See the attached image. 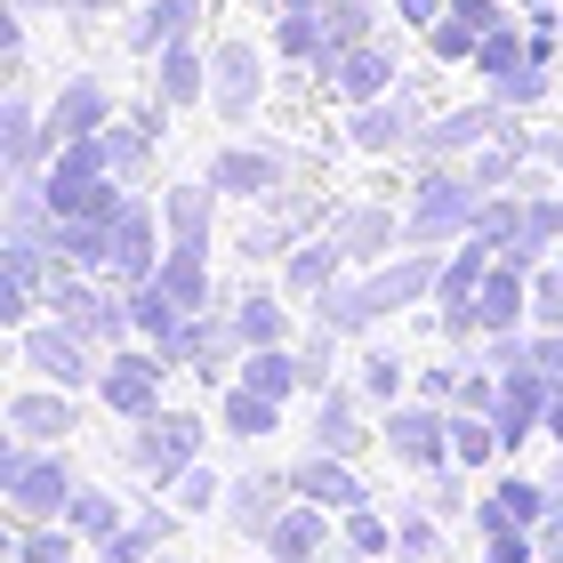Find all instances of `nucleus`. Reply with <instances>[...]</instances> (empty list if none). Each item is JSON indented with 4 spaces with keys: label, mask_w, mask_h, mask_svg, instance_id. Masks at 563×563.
Returning <instances> with one entry per match:
<instances>
[{
    "label": "nucleus",
    "mask_w": 563,
    "mask_h": 563,
    "mask_svg": "<svg viewBox=\"0 0 563 563\" xmlns=\"http://www.w3.org/2000/svg\"><path fill=\"white\" fill-rule=\"evenodd\" d=\"M483 194L467 169H427L419 177V194H411V210H402V242L411 250H443V242H467L475 225H483Z\"/></svg>",
    "instance_id": "1"
},
{
    "label": "nucleus",
    "mask_w": 563,
    "mask_h": 563,
    "mask_svg": "<svg viewBox=\"0 0 563 563\" xmlns=\"http://www.w3.org/2000/svg\"><path fill=\"white\" fill-rule=\"evenodd\" d=\"M0 483H9V507L24 523H48V516L65 523L73 492H81L65 459H33V443H16V434H9V451H0Z\"/></svg>",
    "instance_id": "2"
},
{
    "label": "nucleus",
    "mask_w": 563,
    "mask_h": 563,
    "mask_svg": "<svg viewBox=\"0 0 563 563\" xmlns=\"http://www.w3.org/2000/svg\"><path fill=\"white\" fill-rule=\"evenodd\" d=\"M89 346H97V339H81V330H73L65 314H57V322H24V330H16V354H24V363H33L41 378H57V387H97V371H106V363H97Z\"/></svg>",
    "instance_id": "3"
},
{
    "label": "nucleus",
    "mask_w": 563,
    "mask_h": 563,
    "mask_svg": "<svg viewBox=\"0 0 563 563\" xmlns=\"http://www.w3.org/2000/svg\"><path fill=\"white\" fill-rule=\"evenodd\" d=\"M201 459V419H177V411H153L130 427V467L145 483H177Z\"/></svg>",
    "instance_id": "4"
},
{
    "label": "nucleus",
    "mask_w": 563,
    "mask_h": 563,
    "mask_svg": "<svg viewBox=\"0 0 563 563\" xmlns=\"http://www.w3.org/2000/svg\"><path fill=\"white\" fill-rule=\"evenodd\" d=\"M48 306H57V314L81 330V339H130V298H106L81 266L48 282Z\"/></svg>",
    "instance_id": "5"
},
{
    "label": "nucleus",
    "mask_w": 563,
    "mask_h": 563,
    "mask_svg": "<svg viewBox=\"0 0 563 563\" xmlns=\"http://www.w3.org/2000/svg\"><path fill=\"white\" fill-rule=\"evenodd\" d=\"M548 395H555V378H548L540 363L499 371V411H492V427H499V451H516L531 427H548Z\"/></svg>",
    "instance_id": "6"
},
{
    "label": "nucleus",
    "mask_w": 563,
    "mask_h": 563,
    "mask_svg": "<svg viewBox=\"0 0 563 563\" xmlns=\"http://www.w3.org/2000/svg\"><path fill=\"white\" fill-rule=\"evenodd\" d=\"M97 395H106L113 419H153L162 411V354H113L106 371H97Z\"/></svg>",
    "instance_id": "7"
},
{
    "label": "nucleus",
    "mask_w": 563,
    "mask_h": 563,
    "mask_svg": "<svg viewBox=\"0 0 563 563\" xmlns=\"http://www.w3.org/2000/svg\"><path fill=\"white\" fill-rule=\"evenodd\" d=\"M387 451L402 459V467H419V475H434L451 459V419L434 411V395L427 402H402V411H387Z\"/></svg>",
    "instance_id": "8"
},
{
    "label": "nucleus",
    "mask_w": 563,
    "mask_h": 563,
    "mask_svg": "<svg viewBox=\"0 0 563 563\" xmlns=\"http://www.w3.org/2000/svg\"><path fill=\"white\" fill-rule=\"evenodd\" d=\"M507 121H516V106H467V113H443V121H427V130L411 137L419 162H451V153H475L483 137H507Z\"/></svg>",
    "instance_id": "9"
},
{
    "label": "nucleus",
    "mask_w": 563,
    "mask_h": 563,
    "mask_svg": "<svg viewBox=\"0 0 563 563\" xmlns=\"http://www.w3.org/2000/svg\"><path fill=\"white\" fill-rule=\"evenodd\" d=\"M162 242H169L162 210L121 201V218H113V274H121V282H153V274H162Z\"/></svg>",
    "instance_id": "10"
},
{
    "label": "nucleus",
    "mask_w": 563,
    "mask_h": 563,
    "mask_svg": "<svg viewBox=\"0 0 563 563\" xmlns=\"http://www.w3.org/2000/svg\"><path fill=\"white\" fill-rule=\"evenodd\" d=\"M73 427H81V411H73V387H57V378L9 402V434H16V443H33V451L41 443H65Z\"/></svg>",
    "instance_id": "11"
},
{
    "label": "nucleus",
    "mask_w": 563,
    "mask_h": 563,
    "mask_svg": "<svg viewBox=\"0 0 563 563\" xmlns=\"http://www.w3.org/2000/svg\"><path fill=\"white\" fill-rule=\"evenodd\" d=\"M258 81H266V73H258V48H250V41H225L218 57H210V106H218L225 121H250V113H258Z\"/></svg>",
    "instance_id": "12"
},
{
    "label": "nucleus",
    "mask_w": 563,
    "mask_h": 563,
    "mask_svg": "<svg viewBox=\"0 0 563 563\" xmlns=\"http://www.w3.org/2000/svg\"><path fill=\"white\" fill-rule=\"evenodd\" d=\"M290 483H298V499L330 507V516H354V507H371L363 475H354L339 451H314V459H298V467H290Z\"/></svg>",
    "instance_id": "13"
},
{
    "label": "nucleus",
    "mask_w": 563,
    "mask_h": 563,
    "mask_svg": "<svg viewBox=\"0 0 563 563\" xmlns=\"http://www.w3.org/2000/svg\"><path fill=\"white\" fill-rule=\"evenodd\" d=\"M322 548H330V507H314V499L282 507L266 523V555L274 563H322Z\"/></svg>",
    "instance_id": "14"
},
{
    "label": "nucleus",
    "mask_w": 563,
    "mask_h": 563,
    "mask_svg": "<svg viewBox=\"0 0 563 563\" xmlns=\"http://www.w3.org/2000/svg\"><path fill=\"white\" fill-rule=\"evenodd\" d=\"M106 130H113V97L97 89L89 73H81V81H65L57 106H48V137L65 145V137H106Z\"/></svg>",
    "instance_id": "15"
},
{
    "label": "nucleus",
    "mask_w": 563,
    "mask_h": 563,
    "mask_svg": "<svg viewBox=\"0 0 563 563\" xmlns=\"http://www.w3.org/2000/svg\"><path fill=\"white\" fill-rule=\"evenodd\" d=\"M162 225H169V250H201V258H210L218 186H169V194H162Z\"/></svg>",
    "instance_id": "16"
},
{
    "label": "nucleus",
    "mask_w": 563,
    "mask_h": 563,
    "mask_svg": "<svg viewBox=\"0 0 563 563\" xmlns=\"http://www.w3.org/2000/svg\"><path fill=\"white\" fill-rule=\"evenodd\" d=\"M523 298H531V266L499 250V266L483 274V290H475V314H483V330H492V339H499V330H516V322H523Z\"/></svg>",
    "instance_id": "17"
},
{
    "label": "nucleus",
    "mask_w": 563,
    "mask_h": 563,
    "mask_svg": "<svg viewBox=\"0 0 563 563\" xmlns=\"http://www.w3.org/2000/svg\"><path fill=\"white\" fill-rule=\"evenodd\" d=\"M371 290H378V306H411V298H427V290H443V266H434V250H411L402 242V258H387V266H371Z\"/></svg>",
    "instance_id": "18"
},
{
    "label": "nucleus",
    "mask_w": 563,
    "mask_h": 563,
    "mask_svg": "<svg viewBox=\"0 0 563 563\" xmlns=\"http://www.w3.org/2000/svg\"><path fill=\"white\" fill-rule=\"evenodd\" d=\"M33 298H41V242H9L0 250V322L24 330L33 322Z\"/></svg>",
    "instance_id": "19"
},
{
    "label": "nucleus",
    "mask_w": 563,
    "mask_h": 563,
    "mask_svg": "<svg viewBox=\"0 0 563 563\" xmlns=\"http://www.w3.org/2000/svg\"><path fill=\"white\" fill-rule=\"evenodd\" d=\"M419 130H427V121H419V97H387V106H363V113H354V145H363V153H402Z\"/></svg>",
    "instance_id": "20"
},
{
    "label": "nucleus",
    "mask_w": 563,
    "mask_h": 563,
    "mask_svg": "<svg viewBox=\"0 0 563 563\" xmlns=\"http://www.w3.org/2000/svg\"><path fill=\"white\" fill-rule=\"evenodd\" d=\"M210 186L218 194H274L282 186V153L274 145H225L210 162Z\"/></svg>",
    "instance_id": "21"
},
{
    "label": "nucleus",
    "mask_w": 563,
    "mask_h": 563,
    "mask_svg": "<svg viewBox=\"0 0 563 563\" xmlns=\"http://www.w3.org/2000/svg\"><path fill=\"white\" fill-rule=\"evenodd\" d=\"M346 250V258H387V250L402 242V218L387 210V201H354V210L339 218V234H330Z\"/></svg>",
    "instance_id": "22"
},
{
    "label": "nucleus",
    "mask_w": 563,
    "mask_h": 563,
    "mask_svg": "<svg viewBox=\"0 0 563 563\" xmlns=\"http://www.w3.org/2000/svg\"><path fill=\"white\" fill-rule=\"evenodd\" d=\"M290 492H298L290 475H242V483H225V516L266 540V523L282 516V507H290Z\"/></svg>",
    "instance_id": "23"
},
{
    "label": "nucleus",
    "mask_w": 563,
    "mask_h": 563,
    "mask_svg": "<svg viewBox=\"0 0 563 563\" xmlns=\"http://www.w3.org/2000/svg\"><path fill=\"white\" fill-rule=\"evenodd\" d=\"M322 81L339 89V97H378L395 81V57L378 41H363V48H339V57H322Z\"/></svg>",
    "instance_id": "24"
},
{
    "label": "nucleus",
    "mask_w": 563,
    "mask_h": 563,
    "mask_svg": "<svg viewBox=\"0 0 563 563\" xmlns=\"http://www.w3.org/2000/svg\"><path fill=\"white\" fill-rule=\"evenodd\" d=\"M387 306H378V290H371V274L363 282H330V290L314 298V330H339V339H354V330H371Z\"/></svg>",
    "instance_id": "25"
},
{
    "label": "nucleus",
    "mask_w": 563,
    "mask_h": 563,
    "mask_svg": "<svg viewBox=\"0 0 563 563\" xmlns=\"http://www.w3.org/2000/svg\"><path fill=\"white\" fill-rule=\"evenodd\" d=\"M194 24H201V0H153V9L130 16V48L137 57H162L169 41H194Z\"/></svg>",
    "instance_id": "26"
},
{
    "label": "nucleus",
    "mask_w": 563,
    "mask_h": 563,
    "mask_svg": "<svg viewBox=\"0 0 563 563\" xmlns=\"http://www.w3.org/2000/svg\"><path fill=\"white\" fill-rule=\"evenodd\" d=\"M0 145H9V177H33L48 153H57V137L33 130V106H24V97H0Z\"/></svg>",
    "instance_id": "27"
},
{
    "label": "nucleus",
    "mask_w": 563,
    "mask_h": 563,
    "mask_svg": "<svg viewBox=\"0 0 563 563\" xmlns=\"http://www.w3.org/2000/svg\"><path fill=\"white\" fill-rule=\"evenodd\" d=\"M314 451H339V459L363 451V402H354L346 387H322V411H314Z\"/></svg>",
    "instance_id": "28"
},
{
    "label": "nucleus",
    "mask_w": 563,
    "mask_h": 563,
    "mask_svg": "<svg viewBox=\"0 0 563 563\" xmlns=\"http://www.w3.org/2000/svg\"><path fill=\"white\" fill-rule=\"evenodd\" d=\"M130 330H137V339H153V346H169L177 330H186V306H177L162 282H130Z\"/></svg>",
    "instance_id": "29"
},
{
    "label": "nucleus",
    "mask_w": 563,
    "mask_h": 563,
    "mask_svg": "<svg viewBox=\"0 0 563 563\" xmlns=\"http://www.w3.org/2000/svg\"><path fill=\"white\" fill-rule=\"evenodd\" d=\"M242 387L290 402V395L306 387V371H298V354H282V346H250V354H242Z\"/></svg>",
    "instance_id": "30"
},
{
    "label": "nucleus",
    "mask_w": 563,
    "mask_h": 563,
    "mask_svg": "<svg viewBox=\"0 0 563 563\" xmlns=\"http://www.w3.org/2000/svg\"><path fill=\"white\" fill-rule=\"evenodd\" d=\"M210 89V57H194V41H169L162 48V106H194Z\"/></svg>",
    "instance_id": "31"
},
{
    "label": "nucleus",
    "mask_w": 563,
    "mask_h": 563,
    "mask_svg": "<svg viewBox=\"0 0 563 563\" xmlns=\"http://www.w3.org/2000/svg\"><path fill=\"white\" fill-rule=\"evenodd\" d=\"M153 282H162V290L186 306V314H201V306H210V258H201V250H169Z\"/></svg>",
    "instance_id": "32"
},
{
    "label": "nucleus",
    "mask_w": 563,
    "mask_h": 563,
    "mask_svg": "<svg viewBox=\"0 0 563 563\" xmlns=\"http://www.w3.org/2000/svg\"><path fill=\"white\" fill-rule=\"evenodd\" d=\"M339 266H346V250H339V242H306V250H290L282 282H290V290H306V298H322L330 282H339Z\"/></svg>",
    "instance_id": "33"
},
{
    "label": "nucleus",
    "mask_w": 563,
    "mask_h": 563,
    "mask_svg": "<svg viewBox=\"0 0 563 563\" xmlns=\"http://www.w3.org/2000/svg\"><path fill=\"white\" fill-rule=\"evenodd\" d=\"M274 427H282V402H274V395H258V387H242V378H234V395H225V434L258 443V434H274Z\"/></svg>",
    "instance_id": "34"
},
{
    "label": "nucleus",
    "mask_w": 563,
    "mask_h": 563,
    "mask_svg": "<svg viewBox=\"0 0 563 563\" xmlns=\"http://www.w3.org/2000/svg\"><path fill=\"white\" fill-rule=\"evenodd\" d=\"M169 531H177V516H169V507H153V516H137V523H121L113 540H106V563H145L153 548L169 540Z\"/></svg>",
    "instance_id": "35"
},
{
    "label": "nucleus",
    "mask_w": 563,
    "mask_h": 563,
    "mask_svg": "<svg viewBox=\"0 0 563 563\" xmlns=\"http://www.w3.org/2000/svg\"><path fill=\"white\" fill-rule=\"evenodd\" d=\"M234 330H242V346H282L290 314H282V298H274V290H250V298L234 306Z\"/></svg>",
    "instance_id": "36"
},
{
    "label": "nucleus",
    "mask_w": 563,
    "mask_h": 563,
    "mask_svg": "<svg viewBox=\"0 0 563 563\" xmlns=\"http://www.w3.org/2000/svg\"><path fill=\"white\" fill-rule=\"evenodd\" d=\"M65 531H73V540H113V531H121V507L81 483V492H73V507H65Z\"/></svg>",
    "instance_id": "37"
},
{
    "label": "nucleus",
    "mask_w": 563,
    "mask_h": 563,
    "mask_svg": "<svg viewBox=\"0 0 563 563\" xmlns=\"http://www.w3.org/2000/svg\"><path fill=\"white\" fill-rule=\"evenodd\" d=\"M451 459H459V467H483V459H499V427H492V411H459V419H451Z\"/></svg>",
    "instance_id": "38"
},
{
    "label": "nucleus",
    "mask_w": 563,
    "mask_h": 563,
    "mask_svg": "<svg viewBox=\"0 0 563 563\" xmlns=\"http://www.w3.org/2000/svg\"><path fill=\"white\" fill-rule=\"evenodd\" d=\"M322 33H330L322 57H339V48H363V41H371V0H322Z\"/></svg>",
    "instance_id": "39"
},
{
    "label": "nucleus",
    "mask_w": 563,
    "mask_h": 563,
    "mask_svg": "<svg viewBox=\"0 0 563 563\" xmlns=\"http://www.w3.org/2000/svg\"><path fill=\"white\" fill-rule=\"evenodd\" d=\"M475 65L492 73V81H507V73H523V65H531V33H516V24H499V33H483Z\"/></svg>",
    "instance_id": "40"
},
{
    "label": "nucleus",
    "mask_w": 563,
    "mask_h": 563,
    "mask_svg": "<svg viewBox=\"0 0 563 563\" xmlns=\"http://www.w3.org/2000/svg\"><path fill=\"white\" fill-rule=\"evenodd\" d=\"M499 507H507V516H516V523H531V531H540L548 516H555V483H548V492H540V483H523V475H507L499 483V492H492Z\"/></svg>",
    "instance_id": "41"
},
{
    "label": "nucleus",
    "mask_w": 563,
    "mask_h": 563,
    "mask_svg": "<svg viewBox=\"0 0 563 563\" xmlns=\"http://www.w3.org/2000/svg\"><path fill=\"white\" fill-rule=\"evenodd\" d=\"M97 145H106V162H113V177H137V169L153 162V130H137V121H130V130H121V121H113V130L97 137Z\"/></svg>",
    "instance_id": "42"
},
{
    "label": "nucleus",
    "mask_w": 563,
    "mask_h": 563,
    "mask_svg": "<svg viewBox=\"0 0 563 563\" xmlns=\"http://www.w3.org/2000/svg\"><path fill=\"white\" fill-rule=\"evenodd\" d=\"M516 153H523V137H516V130H507V145H483L467 177H475V186H483V194H499V186H507V177H516Z\"/></svg>",
    "instance_id": "43"
},
{
    "label": "nucleus",
    "mask_w": 563,
    "mask_h": 563,
    "mask_svg": "<svg viewBox=\"0 0 563 563\" xmlns=\"http://www.w3.org/2000/svg\"><path fill=\"white\" fill-rule=\"evenodd\" d=\"M387 540H395V531L378 523V507H354V516H346V555H387Z\"/></svg>",
    "instance_id": "44"
},
{
    "label": "nucleus",
    "mask_w": 563,
    "mask_h": 563,
    "mask_svg": "<svg viewBox=\"0 0 563 563\" xmlns=\"http://www.w3.org/2000/svg\"><path fill=\"white\" fill-rule=\"evenodd\" d=\"M427 48H434V57H443V65H467L475 48H483V33H467V24H459V16H443V24H434V33H427Z\"/></svg>",
    "instance_id": "45"
},
{
    "label": "nucleus",
    "mask_w": 563,
    "mask_h": 563,
    "mask_svg": "<svg viewBox=\"0 0 563 563\" xmlns=\"http://www.w3.org/2000/svg\"><path fill=\"white\" fill-rule=\"evenodd\" d=\"M523 210H531V201H507V194H492V201H483V225H475V234H492V242L507 250V242H516V225H523Z\"/></svg>",
    "instance_id": "46"
},
{
    "label": "nucleus",
    "mask_w": 563,
    "mask_h": 563,
    "mask_svg": "<svg viewBox=\"0 0 563 563\" xmlns=\"http://www.w3.org/2000/svg\"><path fill=\"white\" fill-rule=\"evenodd\" d=\"M177 507H186V516H194V507H225V492H218V475L201 467V459H194L186 475H177Z\"/></svg>",
    "instance_id": "47"
},
{
    "label": "nucleus",
    "mask_w": 563,
    "mask_h": 563,
    "mask_svg": "<svg viewBox=\"0 0 563 563\" xmlns=\"http://www.w3.org/2000/svg\"><path fill=\"white\" fill-rule=\"evenodd\" d=\"M16 563H73V531H24Z\"/></svg>",
    "instance_id": "48"
},
{
    "label": "nucleus",
    "mask_w": 563,
    "mask_h": 563,
    "mask_svg": "<svg viewBox=\"0 0 563 563\" xmlns=\"http://www.w3.org/2000/svg\"><path fill=\"white\" fill-rule=\"evenodd\" d=\"M540 89H548V65H540V57H531L523 73H507V81H492V97H499V106H531Z\"/></svg>",
    "instance_id": "49"
},
{
    "label": "nucleus",
    "mask_w": 563,
    "mask_h": 563,
    "mask_svg": "<svg viewBox=\"0 0 563 563\" xmlns=\"http://www.w3.org/2000/svg\"><path fill=\"white\" fill-rule=\"evenodd\" d=\"M451 411H499V387L483 371H459V387H451Z\"/></svg>",
    "instance_id": "50"
},
{
    "label": "nucleus",
    "mask_w": 563,
    "mask_h": 563,
    "mask_svg": "<svg viewBox=\"0 0 563 563\" xmlns=\"http://www.w3.org/2000/svg\"><path fill=\"white\" fill-rule=\"evenodd\" d=\"M443 16H459L467 33H499V24H507L499 0H443Z\"/></svg>",
    "instance_id": "51"
},
{
    "label": "nucleus",
    "mask_w": 563,
    "mask_h": 563,
    "mask_svg": "<svg viewBox=\"0 0 563 563\" xmlns=\"http://www.w3.org/2000/svg\"><path fill=\"white\" fill-rule=\"evenodd\" d=\"M363 395H378V402L402 395V363H395V354H371V363H363Z\"/></svg>",
    "instance_id": "52"
},
{
    "label": "nucleus",
    "mask_w": 563,
    "mask_h": 563,
    "mask_svg": "<svg viewBox=\"0 0 563 563\" xmlns=\"http://www.w3.org/2000/svg\"><path fill=\"white\" fill-rule=\"evenodd\" d=\"M531 314H540L548 330H563V282L548 274V282H531Z\"/></svg>",
    "instance_id": "53"
},
{
    "label": "nucleus",
    "mask_w": 563,
    "mask_h": 563,
    "mask_svg": "<svg viewBox=\"0 0 563 563\" xmlns=\"http://www.w3.org/2000/svg\"><path fill=\"white\" fill-rule=\"evenodd\" d=\"M395 548H402V555H434V523H427V516H402V523H395Z\"/></svg>",
    "instance_id": "54"
},
{
    "label": "nucleus",
    "mask_w": 563,
    "mask_h": 563,
    "mask_svg": "<svg viewBox=\"0 0 563 563\" xmlns=\"http://www.w3.org/2000/svg\"><path fill=\"white\" fill-rule=\"evenodd\" d=\"M531 363H540L548 378H563V330H548V339H531Z\"/></svg>",
    "instance_id": "55"
},
{
    "label": "nucleus",
    "mask_w": 563,
    "mask_h": 563,
    "mask_svg": "<svg viewBox=\"0 0 563 563\" xmlns=\"http://www.w3.org/2000/svg\"><path fill=\"white\" fill-rule=\"evenodd\" d=\"M395 9H402V24H419V33L443 24V0H395Z\"/></svg>",
    "instance_id": "56"
},
{
    "label": "nucleus",
    "mask_w": 563,
    "mask_h": 563,
    "mask_svg": "<svg viewBox=\"0 0 563 563\" xmlns=\"http://www.w3.org/2000/svg\"><path fill=\"white\" fill-rule=\"evenodd\" d=\"M540 563H563V516L540 523Z\"/></svg>",
    "instance_id": "57"
},
{
    "label": "nucleus",
    "mask_w": 563,
    "mask_h": 563,
    "mask_svg": "<svg viewBox=\"0 0 563 563\" xmlns=\"http://www.w3.org/2000/svg\"><path fill=\"white\" fill-rule=\"evenodd\" d=\"M548 434H563V378H555V395H548Z\"/></svg>",
    "instance_id": "58"
},
{
    "label": "nucleus",
    "mask_w": 563,
    "mask_h": 563,
    "mask_svg": "<svg viewBox=\"0 0 563 563\" xmlns=\"http://www.w3.org/2000/svg\"><path fill=\"white\" fill-rule=\"evenodd\" d=\"M540 153H548V162H555V169H563V137H540Z\"/></svg>",
    "instance_id": "59"
},
{
    "label": "nucleus",
    "mask_w": 563,
    "mask_h": 563,
    "mask_svg": "<svg viewBox=\"0 0 563 563\" xmlns=\"http://www.w3.org/2000/svg\"><path fill=\"white\" fill-rule=\"evenodd\" d=\"M274 9H322V0H274Z\"/></svg>",
    "instance_id": "60"
},
{
    "label": "nucleus",
    "mask_w": 563,
    "mask_h": 563,
    "mask_svg": "<svg viewBox=\"0 0 563 563\" xmlns=\"http://www.w3.org/2000/svg\"><path fill=\"white\" fill-rule=\"evenodd\" d=\"M65 9H106V0H65Z\"/></svg>",
    "instance_id": "61"
},
{
    "label": "nucleus",
    "mask_w": 563,
    "mask_h": 563,
    "mask_svg": "<svg viewBox=\"0 0 563 563\" xmlns=\"http://www.w3.org/2000/svg\"><path fill=\"white\" fill-rule=\"evenodd\" d=\"M523 9H531V16H548V0H523Z\"/></svg>",
    "instance_id": "62"
},
{
    "label": "nucleus",
    "mask_w": 563,
    "mask_h": 563,
    "mask_svg": "<svg viewBox=\"0 0 563 563\" xmlns=\"http://www.w3.org/2000/svg\"><path fill=\"white\" fill-rule=\"evenodd\" d=\"M555 516H563V475H555Z\"/></svg>",
    "instance_id": "63"
},
{
    "label": "nucleus",
    "mask_w": 563,
    "mask_h": 563,
    "mask_svg": "<svg viewBox=\"0 0 563 563\" xmlns=\"http://www.w3.org/2000/svg\"><path fill=\"white\" fill-rule=\"evenodd\" d=\"M162 563H186V555H162Z\"/></svg>",
    "instance_id": "64"
}]
</instances>
